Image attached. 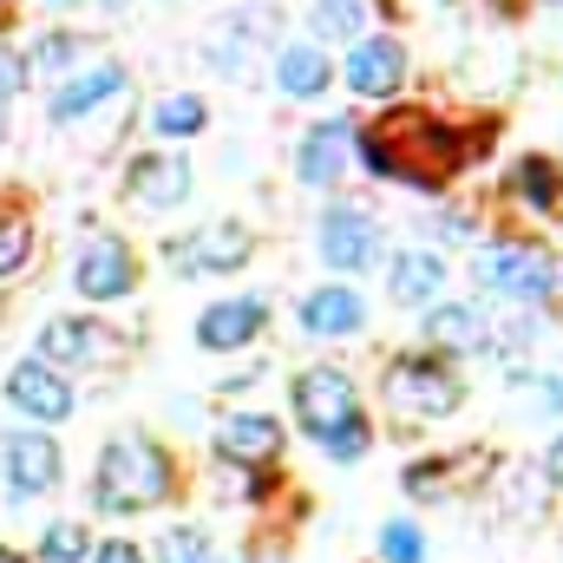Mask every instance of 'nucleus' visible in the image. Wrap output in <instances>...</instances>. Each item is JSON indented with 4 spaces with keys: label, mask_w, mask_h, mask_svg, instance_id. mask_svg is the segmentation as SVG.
<instances>
[{
    "label": "nucleus",
    "mask_w": 563,
    "mask_h": 563,
    "mask_svg": "<svg viewBox=\"0 0 563 563\" xmlns=\"http://www.w3.org/2000/svg\"><path fill=\"white\" fill-rule=\"evenodd\" d=\"M92 563H144V551H132V544H106V551H92Z\"/></svg>",
    "instance_id": "nucleus-36"
},
{
    "label": "nucleus",
    "mask_w": 563,
    "mask_h": 563,
    "mask_svg": "<svg viewBox=\"0 0 563 563\" xmlns=\"http://www.w3.org/2000/svg\"><path fill=\"white\" fill-rule=\"evenodd\" d=\"M0 144H7V106H0Z\"/></svg>",
    "instance_id": "nucleus-41"
},
{
    "label": "nucleus",
    "mask_w": 563,
    "mask_h": 563,
    "mask_svg": "<svg viewBox=\"0 0 563 563\" xmlns=\"http://www.w3.org/2000/svg\"><path fill=\"white\" fill-rule=\"evenodd\" d=\"M0 563H26V558H20V551H0Z\"/></svg>",
    "instance_id": "nucleus-40"
},
{
    "label": "nucleus",
    "mask_w": 563,
    "mask_h": 563,
    "mask_svg": "<svg viewBox=\"0 0 563 563\" xmlns=\"http://www.w3.org/2000/svg\"><path fill=\"white\" fill-rule=\"evenodd\" d=\"M505 190H511L525 210H538V217H544V210H558V197H563V170L544 157V151H531V157H518V164H511Z\"/></svg>",
    "instance_id": "nucleus-24"
},
{
    "label": "nucleus",
    "mask_w": 563,
    "mask_h": 563,
    "mask_svg": "<svg viewBox=\"0 0 563 563\" xmlns=\"http://www.w3.org/2000/svg\"><path fill=\"white\" fill-rule=\"evenodd\" d=\"M157 563H217V544H210V531H197V525H170V531L157 538Z\"/></svg>",
    "instance_id": "nucleus-29"
},
{
    "label": "nucleus",
    "mask_w": 563,
    "mask_h": 563,
    "mask_svg": "<svg viewBox=\"0 0 563 563\" xmlns=\"http://www.w3.org/2000/svg\"><path fill=\"white\" fill-rule=\"evenodd\" d=\"M426 236H465V217H420Z\"/></svg>",
    "instance_id": "nucleus-35"
},
{
    "label": "nucleus",
    "mask_w": 563,
    "mask_h": 563,
    "mask_svg": "<svg viewBox=\"0 0 563 563\" xmlns=\"http://www.w3.org/2000/svg\"><path fill=\"white\" fill-rule=\"evenodd\" d=\"M538 478H544V485H563V432L551 439V452H544V465H538Z\"/></svg>",
    "instance_id": "nucleus-34"
},
{
    "label": "nucleus",
    "mask_w": 563,
    "mask_h": 563,
    "mask_svg": "<svg viewBox=\"0 0 563 563\" xmlns=\"http://www.w3.org/2000/svg\"><path fill=\"white\" fill-rule=\"evenodd\" d=\"M20 59H26V79L40 73V79H53V86H59L66 73H79V59H86V33H73V26H46Z\"/></svg>",
    "instance_id": "nucleus-23"
},
{
    "label": "nucleus",
    "mask_w": 563,
    "mask_h": 563,
    "mask_svg": "<svg viewBox=\"0 0 563 563\" xmlns=\"http://www.w3.org/2000/svg\"><path fill=\"white\" fill-rule=\"evenodd\" d=\"M250 256H256V236H250V223H236V217H217V223H197L190 236H177V243H164V263H170V276H184V282L230 276V269H243Z\"/></svg>",
    "instance_id": "nucleus-6"
},
{
    "label": "nucleus",
    "mask_w": 563,
    "mask_h": 563,
    "mask_svg": "<svg viewBox=\"0 0 563 563\" xmlns=\"http://www.w3.org/2000/svg\"><path fill=\"white\" fill-rule=\"evenodd\" d=\"M250 563H288V551H276V544H256V551H250Z\"/></svg>",
    "instance_id": "nucleus-37"
},
{
    "label": "nucleus",
    "mask_w": 563,
    "mask_h": 563,
    "mask_svg": "<svg viewBox=\"0 0 563 563\" xmlns=\"http://www.w3.org/2000/svg\"><path fill=\"white\" fill-rule=\"evenodd\" d=\"M472 276H478V288H492V295H505L518 308H538V301L558 295L563 269H558V256H544L531 243H485L472 256Z\"/></svg>",
    "instance_id": "nucleus-5"
},
{
    "label": "nucleus",
    "mask_w": 563,
    "mask_h": 563,
    "mask_svg": "<svg viewBox=\"0 0 563 563\" xmlns=\"http://www.w3.org/2000/svg\"><path fill=\"white\" fill-rule=\"evenodd\" d=\"M367 33V0H308V40L314 46H354Z\"/></svg>",
    "instance_id": "nucleus-25"
},
{
    "label": "nucleus",
    "mask_w": 563,
    "mask_h": 563,
    "mask_svg": "<svg viewBox=\"0 0 563 563\" xmlns=\"http://www.w3.org/2000/svg\"><path fill=\"white\" fill-rule=\"evenodd\" d=\"M387 295L407 301V308H432L445 295V256L439 250H400L387 263Z\"/></svg>",
    "instance_id": "nucleus-22"
},
{
    "label": "nucleus",
    "mask_w": 563,
    "mask_h": 563,
    "mask_svg": "<svg viewBox=\"0 0 563 563\" xmlns=\"http://www.w3.org/2000/svg\"><path fill=\"white\" fill-rule=\"evenodd\" d=\"M92 7H106V13H125V7H132V0H92Z\"/></svg>",
    "instance_id": "nucleus-38"
},
{
    "label": "nucleus",
    "mask_w": 563,
    "mask_h": 563,
    "mask_svg": "<svg viewBox=\"0 0 563 563\" xmlns=\"http://www.w3.org/2000/svg\"><path fill=\"white\" fill-rule=\"evenodd\" d=\"M20 86H26V59L0 40V106H7V99H20Z\"/></svg>",
    "instance_id": "nucleus-32"
},
{
    "label": "nucleus",
    "mask_w": 563,
    "mask_h": 563,
    "mask_svg": "<svg viewBox=\"0 0 563 563\" xmlns=\"http://www.w3.org/2000/svg\"><path fill=\"white\" fill-rule=\"evenodd\" d=\"M269 328V295H230L197 314V347L203 354H236Z\"/></svg>",
    "instance_id": "nucleus-17"
},
{
    "label": "nucleus",
    "mask_w": 563,
    "mask_h": 563,
    "mask_svg": "<svg viewBox=\"0 0 563 563\" xmlns=\"http://www.w3.org/2000/svg\"><path fill=\"white\" fill-rule=\"evenodd\" d=\"M380 250H387V236H380V223H374L367 210H354V203H328V210H321V223H314V256H321L334 276L374 269Z\"/></svg>",
    "instance_id": "nucleus-8"
},
{
    "label": "nucleus",
    "mask_w": 563,
    "mask_h": 563,
    "mask_svg": "<svg viewBox=\"0 0 563 563\" xmlns=\"http://www.w3.org/2000/svg\"><path fill=\"white\" fill-rule=\"evenodd\" d=\"M445 485H452L445 465H413V472H407V492H413V498H432V492H445Z\"/></svg>",
    "instance_id": "nucleus-33"
},
{
    "label": "nucleus",
    "mask_w": 563,
    "mask_h": 563,
    "mask_svg": "<svg viewBox=\"0 0 563 563\" xmlns=\"http://www.w3.org/2000/svg\"><path fill=\"white\" fill-rule=\"evenodd\" d=\"M269 86H276L282 99L314 106L321 92H334V53L314 46V40H288V46L269 53Z\"/></svg>",
    "instance_id": "nucleus-18"
},
{
    "label": "nucleus",
    "mask_w": 563,
    "mask_h": 563,
    "mask_svg": "<svg viewBox=\"0 0 563 563\" xmlns=\"http://www.w3.org/2000/svg\"><path fill=\"white\" fill-rule=\"evenodd\" d=\"M170 492H177V472H170V459H164L157 439L125 432V439H112V445L99 452V472H92V505H99V511L132 518V511L164 505Z\"/></svg>",
    "instance_id": "nucleus-2"
},
{
    "label": "nucleus",
    "mask_w": 563,
    "mask_h": 563,
    "mask_svg": "<svg viewBox=\"0 0 563 563\" xmlns=\"http://www.w3.org/2000/svg\"><path fill=\"white\" fill-rule=\"evenodd\" d=\"M0 13H7V0H0Z\"/></svg>",
    "instance_id": "nucleus-44"
},
{
    "label": "nucleus",
    "mask_w": 563,
    "mask_h": 563,
    "mask_svg": "<svg viewBox=\"0 0 563 563\" xmlns=\"http://www.w3.org/2000/svg\"><path fill=\"white\" fill-rule=\"evenodd\" d=\"M92 531L86 525H73V518H59V525H46V538H40V563H92Z\"/></svg>",
    "instance_id": "nucleus-28"
},
{
    "label": "nucleus",
    "mask_w": 563,
    "mask_h": 563,
    "mask_svg": "<svg viewBox=\"0 0 563 563\" xmlns=\"http://www.w3.org/2000/svg\"><path fill=\"white\" fill-rule=\"evenodd\" d=\"M511 394L531 420H563V367H511Z\"/></svg>",
    "instance_id": "nucleus-27"
},
{
    "label": "nucleus",
    "mask_w": 563,
    "mask_h": 563,
    "mask_svg": "<svg viewBox=\"0 0 563 563\" xmlns=\"http://www.w3.org/2000/svg\"><path fill=\"white\" fill-rule=\"evenodd\" d=\"M190 157L184 151H144L125 164V197L151 210V217H164V210H177V203H190Z\"/></svg>",
    "instance_id": "nucleus-13"
},
{
    "label": "nucleus",
    "mask_w": 563,
    "mask_h": 563,
    "mask_svg": "<svg viewBox=\"0 0 563 563\" xmlns=\"http://www.w3.org/2000/svg\"><path fill=\"white\" fill-rule=\"evenodd\" d=\"M33 361H46V367H73V374H86V367H112V361H119V334L99 328L92 314H53V321L40 328V354H33Z\"/></svg>",
    "instance_id": "nucleus-10"
},
{
    "label": "nucleus",
    "mask_w": 563,
    "mask_h": 563,
    "mask_svg": "<svg viewBox=\"0 0 563 563\" xmlns=\"http://www.w3.org/2000/svg\"><path fill=\"white\" fill-rule=\"evenodd\" d=\"M347 164H354V125L347 119H314L295 144V177L308 190H341Z\"/></svg>",
    "instance_id": "nucleus-15"
},
{
    "label": "nucleus",
    "mask_w": 563,
    "mask_h": 563,
    "mask_svg": "<svg viewBox=\"0 0 563 563\" xmlns=\"http://www.w3.org/2000/svg\"><path fill=\"white\" fill-rule=\"evenodd\" d=\"M40 7H53V13H66V7H79V0H40Z\"/></svg>",
    "instance_id": "nucleus-39"
},
{
    "label": "nucleus",
    "mask_w": 563,
    "mask_h": 563,
    "mask_svg": "<svg viewBox=\"0 0 563 563\" xmlns=\"http://www.w3.org/2000/svg\"><path fill=\"white\" fill-rule=\"evenodd\" d=\"M125 92H132V73H125L119 59H92V66L66 73V79L46 92V119H53V125H86L92 112H106V106L125 99Z\"/></svg>",
    "instance_id": "nucleus-9"
},
{
    "label": "nucleus",
    "mask_w": 563,
    "mask_h": 563,
    "mask_svg": "<svg viewBox=\"0 0 563 563\" xmlns=\"http://www.w3.org/2000/svg\"><path fill=\"white\" fill-rule=\"evenodd\" d=\"M301 328L321 334V341H341V334H361L367 328V301L347 288V282H321L301 295Z\"/></svg>",
    "instance_id": "nucleus-21"
},
{
    "label": "nucleus",
    "mask_w": 563,
    "mask_h": 563,
    "mask_svg": "<svg viewBox=\"0 0 563 563\" xmlns=\"http://www.w3.org/2000/svg\"><path fill=\"white\" fill-rule=\"evenodd\" d=\"M26 256H33V223L26 217H0V282L20 276Z\"/></svg>",
    "instance_id": "nucleus-30"
},
{
    "label": "nucleus",
    "mask_w": 563,
    "mask_h": 563,
    "mask_svg": "<svg viewBox=\"0 0 563 563\" xmlns=\"http://www.w3.org/2000/svg\"><path fill=\"white\" fill-rule=\"evenodd\" d=\"M7 407L33 426H59V420H73L79 400H73V380H66L59 367H46V361H13V367H7Z\"/></svg>",
    "instance_id": "nucleus-12"
},
{
    "label": "nucleus",
    "mask_w": 563,
    "mask_h": 563,
    "mask_svg": "<svg viewBox=\"0 0 563 563\" xmlns=\"http://www.w3.org/2000/svg\"><path fill=\"white\" fill-rule=\"evenodd\" d=\"M132 282H139V256H132V243H119V236H92V243L79 250V263H73L79 301H125Z\"/></svg>",
    "instance_id": "nucleus-16"
},
{
    "label": "nucleus",
    "mask_w": 563,
    "mask_h": 563,
    "mask_svg": "<svg viewBox=\"0 0 563 563\" xmlns=\"http://www.w3.org/2000/svg\"><path fill=\"white\" fill-rule=\"evenodd\" d=\"M230 7H243V0H230Z\"/></svg>",
    "instance_id": "nucleus-43"
},
{
    "label": "nucleus",
    "mask_w": 563,
    "mask_h": 563,
    "mask_svg": "<svg viewBox=\"0 0 563 563\" xmlns=\"http://www.w3.org/2000/svg\"><path fill=\"white\" fill-rule=\"evenodd\" d=\"M426 341L439 354H492V314H485V301H432L426 308Z\"/></svg>",
    "instance_id": "nucleus-19"
},
{
    "label": "nucleus",
    "mask_w": 563,
    "mask_h": 563,
    "mask_svg": "<svg viewBox=\"0 0 563 563\" xmlns=\"http://www.w3.org/2000/svg\"><path fill=\"white\" fill-rule=\"evenodd\" d=\"M210 125V106L197 99V92H164L157 106H151V132L164 144H184V139H197Z\"/></svg>",
    "instance_id": "nucleus-26"
},
{
    "label": "nucleus",
    "mask_w": 563,
    "mask_h": 563,
    "mask_svg": "<svg viewBox=\"0 0 563 563\" xmlns=\"http://www.w3.org/2000/svg\"><path fill=\"white\" fill-rule=\"evenodd\" d=\"M0 478H7L13 498L53 492V485H59V445H53L46 432H33V426H13V432L0 439Z\"/></svg>",
    "instance_id": "nucleus-14"
},
{
    "label": "nucleus",
    "mask_w": 563,
    "mask_h": 563,
    "mask_svg": "<svg viewBox=\"0 0 563 563\" xmlns=\"http://www.w3.org/2000/svg\"><path fill=\"white\" fill-rule=\"evenodd\" d=\"M282 46V13L276 7H236L223 26L203 33V59L210 73L236 79V86H256L263 79V59Z\"/></svg>",
    "instance_id": "nucleus-4"
},
{
    "label": "nucleus",
    "mask_w": 563,
    "mask_h": 563,
    "mask_svg": "<svg viewBox=\"0 0 563 563\" xmlns=\"http://www.w3.org/2000/svg\"><path fill=\"white\" fill-rule=\"evenodd\" d=\"M341 79H347V92H354V99L387 106V99L407 86V40H394V33H361V40L347 46Z\"/></svg>",
    "instance_id": "nucleus-11"
},
{
    "label": "nucleus",
    "mask_w": 563,
    "mask_h": 563,
    "mask_svg": "<svg viewBox=\"0 0 563 563\" xmlns=\"http://www.w3.org/2000/svg\"><path fill=\"white\" fill-rule=\"evenodd\" d=\"M354 157H361L374 177H387V184L439 190V184L459 170L465 139H459L452 125H439L426 106H387V119H380V125L354 132Z\"/></svg>",
    "instance_id": "nucleus-1"
},
{
    "label": "nucleus",
    "mask_w": 563,
    "mask_h": 563,
    "mask_svg": "<svg viewBox=\"0 0 563 563\" xmlns=\"http://www.w3.org/2000/svg\"><path fill=\"white\" fill-rule=\"evenodd\" d=\"M380 558L387 563H426V538L413 518H394V525H380Z\"/></svg>",
    "instance_id": "nucleus-31"
},
{
    "label": "nucleus",
    "mask_w": 563,
    "mask_h": 563,
    "mask_svg": "<svg viewBox=\"0 0 563 563\" xmlns=\"http://www.w3.org/2000/svg\"><path fill=\"white\" fill-rule=\"evenodd\" d=\"M380 394H387V407L407 413V420H445V413H459L465 380H459V367H452L445 354H400V361H387Z\"/></svg>",
    "instance_id": "nucleus-3"
},
{
    "label": "nucleus",
    "mask_w": 563,
    "mask_h": 563,
    "mask_svg": "<svg viewBox=\"0 0 563 563\" xmlns=\"http://www.w3.org/2000/svg\"><path fill=\"white\" fill-rule=\"evenodd\" d=\"M282 445H288V432H282V420H269V413H230V420L217 426V459L250 465V472L276 465Z\"/></svg>",
    "instance_id": "nucleus-20"
},
{
    "label": "nucleus",
    "mask_w": 563,
    "mask_h": 563,
    "mask_svg": "<svg viewBox=\"0 0 563 563\" xmlns=\"http://www.w3.org/2000/svg\"><path fill=\"white\" fill-rule=\"evenodd\" d=\"M544 7H563V0H544Z\"/></svg>",
    "instance_id": "nucleus-42"
},
{
    "label": "nucleus",
    "mask_w": 563,
    "mask_h": 563,
    "mask_svg": "<svg viewBox=\"0 0 563 563\" xmlns=\"http://www.w3.org/2000/svg\"><path fill=\"white\" fill-rule=\"evenodd\" d=\"M295 420L308 439H341V432H354L361 420V394H354V380L341 374V367H301L295 374Z\"/></svg>",
    "instance_id": "nucleus-7"
}]
</instances>
